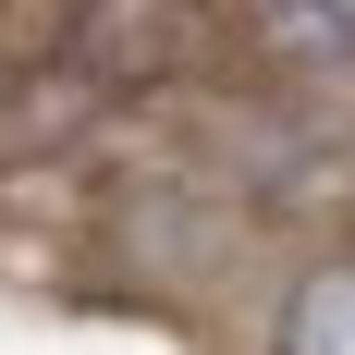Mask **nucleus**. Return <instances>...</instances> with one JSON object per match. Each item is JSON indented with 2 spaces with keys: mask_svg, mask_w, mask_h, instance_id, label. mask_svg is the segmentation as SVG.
<instances>
[{
  "mask_svg": "<svg viewBox=\"0 0 355 355\" xmlns=\"http://www.w3.org/2000/svg\"><path fill=\"white\" fill-rule=\"evenodd\" d=\"M270 355H355V245L343 257H306L270 306Z\"/></svg>",
  "mask_w": 355,
  "mask_h": 355,
  "instance_id": "f03ea898",
  "label": "nucleus"
},
{
  "mask_svg": "<svg viewBox=\"0 0 355 355\" xmlns=\"http://www.w3.org/2000/svg\"><path fill=\"white\" fill-rule=\"evenodd\" d=\"M73 37L110 73H159V62H184V0H73Z\"/></svg>",
  "mask_w": 355,
  "mask_h": 355,
  "instance_id": "7ed1b4c3",
  "label": "nucleus"
},
{
  "mask_svg": "<svg viewBox=\"0 0 355 355\" xmlns=\"http://www.w3.org/2000/svg\"><path fill=\"white\" fill-rule=\"evenodd\" d=\"M233 25L257 37V62L306 86H355V0H233Z\"/></svg>",
  "mask_w": 355,
  "mask_h": 355,
  "instance_id": "f257e3e1",
  "label": "nucleus"
}]
</instances>
